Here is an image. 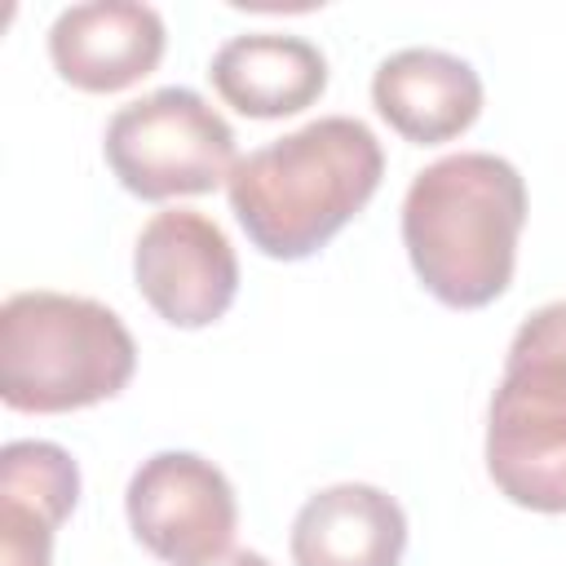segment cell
I'll return each mask as SVG.
<instances>
[{"label":"cell","instance_id":"cell-1","mask_svg":"<svg viewBox=\"0 0 566 566\" xmlns=\"http://www.w3.org/2000/svg\"><path fill=\"white\" fill-rule=\"evenodd\" d=\"M385 150L354 115H323L252 155L226 181L248 243L274 261L327 248L380 190Z\"/></svg>","mask_w":566,"mask_h":566},{"label":"cell","instance_id":"cell-2","mask_svg":"<svg viewBox=\"0 0 566 566\" xmlns=\"http://www.w3.org/2000/svg\"><path fill=\"white\" fill-rule=\"evenodd\" d=\"M526 181L491 150H460L420 168L402 199V248L416 279L447 310H482L513 283Z\"/></svg>","mask_w":566,"mask_h":566},{"label":"cell","instance_id":"cell-3","mask_svg":"<svg viewBox=\"0 0 566 566\" xmlns=\"http://www.w3.org/2000/svg\"><path fill=\"white\" fill-rule=\"evenodd\" d=\"M137 371L124 318L71 292H13L0 305V398L9 411L62 416L115 398Z\"/></svg>","mask_w":566,"mask_h":566},{"label":"cell","instance_id":"cell-4","mask_svg":"<svg viewBox=\"0 0 566 566\" xmlns=\"http://www.w3.org/2000/svg\"><path fill=\"white\" fill-rule=\"evenodd\" d=\"M486 473L531 513H566V301L539 305L509 340L486 411Z\"/></svg>","mask_w":566,"mask_h":566},{"label":"cell","instance_id":"cell-5","mask_svg":"<svg viewBox=\"0 0 566 566\" xmlns=\"http://www.w3.org/2000/svg\"><path fill=\"white\" fill-rule=\"evenodd\" d=\"M106 164L115 181L137 199H177L208 195L230 181L234 128L208 106L195 88H155L128 106H119L106 124Z\"/></svg>","mask_w":566,"mask_h":566},{"label":"cell","instance_id":"cell-6","mask_svg":"<svg viewBox=\"0 0 566 566\" xmlns=\"http://www.w3.org/2000/svg\"><path fill=\"white\" fill-rule=\"evenodd\" d=\"M124 513L146 553L168 566H199L230 553L239 500L230 478L195 451H155L124 491Z\"/></svg>","mask_w":566,"mask_h":566},{"label":"cell","instance_id":"cell-7","mask_svg":"<svg viewBox=\"0 0 566 566\" xmlns=\"http://www.w3.org/2000/svg\"><path fill=\"white\" fill-rule=\"evenodd\" d=\"M133 279L146 305L172 327H208L239 296V256L226 230L195 212H155L133 248Z\"/></svg>","mask_w":566,"mask_h":566},{"label":"cell","instance_id":"cell-8","mask_svg":"<svg viewBox=\"0 0 566 566\" xmlns=\"http://www.w3.org/2000/svg\"><path fill=\"white\" fill-rule=\"evenodd\" d=\"M164 18L137 0L71 4L49 27V57L71 88L119 93L146 80L164 57Z\"/></svg>","mask_w":566,"mask_h":566},{"label":"cell","instance_id":"cell-9","mask_svg":"<svg viewBox=\"0 0 566 566\" xmlns=\"http://www.w3.org/2000/svg\"><path fill=\"white\" fill-rule=\"evenodd\" d=\"M371 106L411 146H442L482 115V80L447 49H398L371 75Z\"/></svg>","mask_w":566,"mask_h":566},{"label":"cell","instance_id":"cell-10","mask_svg":"<svg viewBox=\"0 0 566 566\" xmlns=\"http://www.w3.org/2000/svg\"><path fill=\"white\" fill-rule=\"evenodd\" d=\"M407 513L367 482H336L314 491L292 522L296 566H402Z\"/></svg>","mask_w":566,"mask_h":566},{"label":"cell","instance_id":"cell-11","mask_svg":"<svg viewBox=\"0 0 566 566\" xmlns=\"http://www.w3.org/2000/svg\"><path fill=\"white\" fill-rule=\"evenodd\" d=\"M80 504V464L57 442L18 438L0 451V566H53L57 526Z\"/></svg>","mask_w":566,"mask_h":566},{"label":"cell","instance_id":"cell-12","mask_svg":"<svg viewBox=\"0 0 566 566\" xmlns=\"http://www.w3.org/2000/svg\"><path fill=\"white\" fill-rule=\"evenodd\" d=\"M212 88L226 106L248 119H283L314 106L327 88V57L283 31H248L230 35L208 66Z\"/></svg>","mask_w":566,"mask_h":566},{"label":"cell","instance_id":"cell-13","mask_svg":"<svg viewBox=\"0 0 566 566\" xmlns=\"http://www.w3.org/2000/svg\"><path fill=\"white\" fill-rule=\"evenodd\" d=\"M199 566H270L261 553H252V548H230V553H221V557H208V562H199Z\"/></svg>","mask_w":566,"mask_h":566}]
</instances>
